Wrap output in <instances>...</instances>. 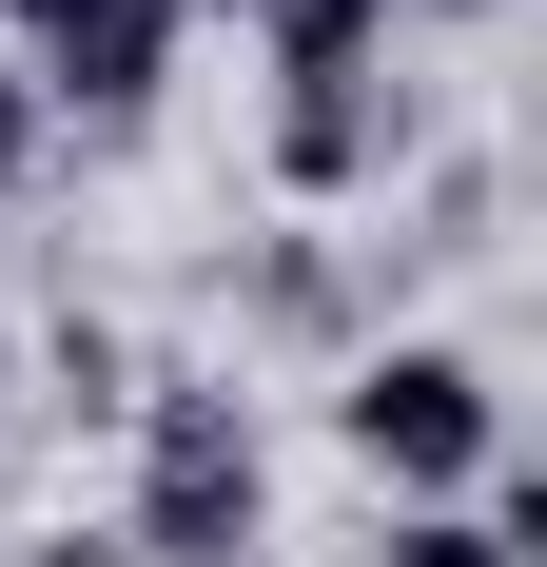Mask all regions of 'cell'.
<instances>
[{
	"label": "cell",
	"instance_id": "cell-7",
	"mask_svg": "<svg viewBox=\"0 0 547 567\" xmlns=\"http://www.w3.org/2000/svg\"><path fill=\"white\" fill-rule=\"evenodd\" d=\"M40 176V79H0V196Z\"/></svg>",
	"mask_w": 547,
	"mask_h": 567
},
{
	"label": "cell",
	"instance_id": "cell-1",
	"mask_svg": "<svg viewBox=\"0 0 547 567\" xmlns=\"http://www.w3.org/2000/svg\"><path fill=\"white\" fill-rule=\"evenodd\" d=\"M255 528H274L255 411L216 372H157L137 392V528H117V567H255Z\"/></svg>",
	"mask_w": 547,
	"mask_h": 567
},
{
	"label": "cell",
	"instance_id": "cell-2",
	"mask_svg": "<svg viewBox=\"0 0 547 567\" xmlns=\"http://www.w3.org/2000/svg\"><path fill=\"white\" fill-rule=\"evenodd\" d=\"M332 431H352L411 509H469V489H489V451H508V392L469 372V352H372V372L332 392Z\"/></svg>",
	"mask_w": 547,
	"mask_h": 567
},
{
	"label": "cell",
	"instance_id": "cell-5",
	"mask_svg": "<svg viewBox=\"0 0 547 567\" xmlns=\"http://www.w3.org/2000/svg\"><path fill=\"white\" fill-rule=\"evenodd\" d=\"M372 567H528V509H411Z\"/></svg>",
	"mask_w": 547,
	"mask_h": 567
},
{
	"label": "cell",
	"instance_id": "cell-4",
	"mask_svg": "<svg viewBox=\"0 0 547 567\" xmlns=\"http://www.w3.org/2000/svg\"><path fill=\"white\" fill-rule=\"evenodd\" d=\"M274 157H293V196H352V176L391 157V117H372V79H293V99H274Z\"/></svg>",
	"mask_w": 547,
	"mask_h": 567
},
{
	"label": "cell",
	"instance_id": "cell-8",
	"mask_svg": "<svg viewBox=\"0 0 547 567\" xmlns=\"http://www.w3.org/2000/svg\"><path fill=\"white\" fill-rule=\"evenodd\" d=\"M40 567H117V528H40Z\"/></svg>",
	"mask_w": 547,
	"mask_h": 567
},
{
	"label": "cell",
	"instance_id": "cell-6",
	"mask_svg": "<svg viewBox=\"0 0 547 567\" xmlns=\"http://www.w3.org/2000/svg\"><path fill=\"white\" fill-rule=\"evenodd\" d=\"M391 0H274V79H352Z\"/></svg>",
	"mask_w": 547,
	"mask_h": 567
},
{
	"label": "cell",
	"instance_id": "cell-3",
	"mask_svg": "<svg viewBox=\"0 0 547 567\" xmlns=\"http://www.w3.org/2000/svg\"><path fill=\"white\" fill-rule=\"evenodd\" d=\"M20 40H40V117H137L157 99V59H176V0H0Z\"/></svg>",
	"mask_w": 547,
	"mask_h": 567
}]
</instances>
